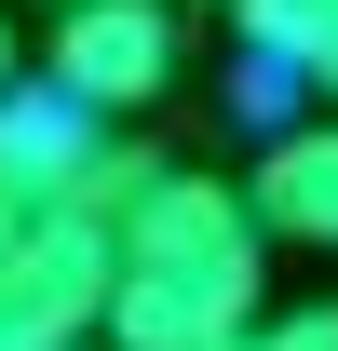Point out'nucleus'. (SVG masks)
Returning <instances> with one entry per match:
<instances>
[{
    "instance_id": "nucleus-1",
    "label": "nucleus",
    "mask_w": 338,
    "mask_h": 351,
    "mask_svg": "<svg viewBox=\"0 0 338 351\" xmlns=\"http://www.w3.org/2000/svg\"><path fill=\"white\" fill-rule=\"evenodd\" d=\"M271 311V230H257V189L203 162H163L122 217V298H109V338L122 351H230Z\"/></svg>"
},
{
    "instance_id": "nucleus-2",
    "label": "nucleus",
    "mask_w": 338,
    "mask_h": 351,
    "mask_svg": "<svg viewBox=\"0 0 338 351\" xmlns=\"http://www.w3.org/2000/svg\"><path fill=\"white\" fill-rule=\"evenodd\" d=\"M41 82H68L82 108H149L176 82V0H54L41 27Z\"/></svg>"
},
{
    "instance_id": "nucleus-3",
    "label": "nucleus",
    "mask_w": 338,
    "mask_h": 351,
    "mask_svg": "<svg viewBox=\"0 0 338 351\" xmlns=\"http://www.w3.org/2000/svg\"><path fill=\"white\" fill-rule=\"evenodd\" d=\"M257 230L271 243H311V257H338V108H297L271 149H257Z\"/></svg>"
},
{
    "instance_id": "nucleus-4",
    "label": "nucleus",
    "mask_w": 338,
    "mask_h": 351,
    "mask_svg": "<svg viewBox=\"0 0 338 351\" xmlns=\"http://www.w3.org/2000/svg\"><path fill=\"white\" fill-rule=\"evenodd\" d=\"M230 27H244L257 68H284V82H311L338 108V0H230Z\"/></svg>"
},
{
    "instance_id": "nucleus-5",
    "label": "nucleus",
    "mask_w": 338,
    "mask_h": 351,
    "mask_svg": "<svg viewBox=\"0 0 338 351\" xmlns=\"http://www.w3.org/2000/svg\"><path fill=\"white\" fill-rule=\"evenodd\" d=\"M230 351H338V298H297V311H257Z\"/></svg>"
},
{
    "instance_id": "nucleus-6",
    "label": "nucleus",
    "mask_w": 338,
    "mask_h": 351,
    "mask_svg": "<svg viewBox=\"0 0 338 351\" xmlns=\"http://www.w3.org/2000/svg\"><path fill=\"white\" fill-rule=\"evenodd\" d=\"M27 230H41V203H14V189H0V284H14V257H27Z\"/></svg>"
},
{
    "instance_id": "nucleus-7",
    "label": "nucleus",
    "mask_w": 338,
    "mask_h": 351,
    "mask_svg": "<svg viewBox=\"0 0 338 351\" xmlns=\"http://www.w3.org/2000/svg\"><path fill=\"white\" fill-rule=\"evenodd\" d=\"M0 95H14V27H0Z\"/></svg>"
},
{
    "instance_id": "nucleus-8",
    "label": "nucleus",
    "mask_w": 338,
    "mask_h": 351,
    "mask_svg": "<svg viewBox=\"0 0 338 351\" xmlns=\"http://www.w3.org/2000/svg\"><path fill=\"white\" fill-rule=\"evenodd\" d=\"M82 351H122V338H82Z\"/></svg>"
}]
</instances>
